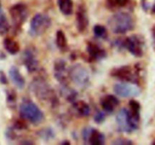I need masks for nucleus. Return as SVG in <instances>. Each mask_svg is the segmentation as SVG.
Listing matches in <instances>:
<instances>
[{"mask_svg":"<svg viewBox=\"0 0 155 145\" xmlns=\"http://www.w3.org/2000/svg\"><path fill=\"white\" fill-rule=\"evenodd\" d=\"M30 89L39 101L48 104L51 107L58 104V98L54 90L42 78H36L30 84Z\"/></svg>","mask_w":155,"mask_h":145,"instance_id":"obj_1","label":"nucleus"},{"mask_svg":"<svg viewBox=\"0 0 155 145\" xmlns=\"http://www.w3.org/2000/svg\"><path fill=\"white\" fill-rule=\"evenodd\" d=\"M110 30L114 33L124 34L134 27V20L127 12H117L112 15L107 21Z\"/></svg>","mask_w":155,"mask_h":145,"instance_id":"obj_2","label":"nucleus"},{"mask_svg":"<svg viewBox=\"0 0 155 145\" xmlns=\"http://www.w3.org/2000/svg\"><path fill=\"white\" fill-rule=\"evenodd\" d=\"M19 113L21 117L33 124H39L44 119L42 110L32 101L25 99L22 101L19 107Z\"/></svg>","mask_w":155,"mask_h":145,"instance_id":"obj_3","label":"nucleus"},{"mask_svg":"<svg viewBox=\"0 0 155 145\" xmlns=\"http://www.w3.org/2000/svg\"><path fill=\"white\" fill-rule=\"evenodd\" d=\"M69 78L80 89L86 88L90 82L89 70L80 63H76L70 68Z\"/></svg>","mask_w":155,"mask_h":145,"instance_id":"obj_4","label":"nucleus"},{"mask_svg":"<svg viewBox=\"0 0 155 145\" xmlns=\"http://www.w3.org/2000/svg\"><path fill=\"white\" fill-rule=\"evenodd\" d=\"M51 24V19L48 15L42 13L36 14L30 21L29 33L32 36H40L49 28Z\"/></svg>","mask_w":155,"mask_h":145,"instance_id":"obj_5","label":"nucleus"},{"mask_svg":"<svg viewBox=\"0 0 155 145\" xmlns=\"http://www.w3.org/2000/svg\"><path fill=\"white\" fill-rule=\"evenodd\" d=\"M111 75L124 82L138 83L140 78V69L137 66H123L114 69Z\"/></svg>","mask_w":155,"mask_h":145,"instance_id":"obj_6","label":"nucleus"},{"mask_svg":"<svg viewBox=\"0 0 155 145\" xmlns=\"http://www.w3.org/2000/svg\"><path fill=\"white\" fill-rule=\"evenodd\" d=\"M120 45L127 48L135 57H140L144 54V40L142 37L136 35L126 38L121 41Z\"/></svg>","mask_w":155,"mask_h":145,"instance_id":"obj_7","label":"nucleus"},{"mask_svg":"<svg viewBox=\"0 0 155 145\" xmlns=\"http://www.w3.org/2000/svg\"><path fill=\"white\" fill-rule=\"evenodd\" d=\"M11 18L15 28L18 29L25 22L28 16V9L24 3H17L9 9Z\"/></svg>","mask_w":155,"mask_h":145,"instance_id":"obj_8","label":"nucleus"},{"mask_svg":"<svg viewBox=\"0 0 155 145\" xmlns=\"http://www.w3.org/2000/svg\"><path fill=\"white\" fill-rule=\"evenodd\" d=\"M114 91L118 96L122 98H133L138 96L141 92L140 89L136 83L129 82L117 83L114 86Z\"/></svg>","mask_w":155,"mask_h":145,"instance_id":"obj_9","label":"nucleus"},{"mask_svg":"<svg viewBox=\"0 0 155 145\" xmlns=\"http://www.w3.org/2000/svg\"><path fill=\"white\" fill-rule=\"evenodd\" d=\"M116 122L120 131L130 133L134 131L132 127L130 115L127 109L123 108L118 112L116 116Z\"/></svg>","mask_w":155,"mask_h":145,"instance_id":"obj_10","label":"nucleus"},{"mask_svg":"<svg viewBox=\"0 0 155 145\" xmlns=\"http://www.w3.org/2000/svg\"><path fill=\"white\" fill-rule=\"evenodd\" d=\"M83 138L87 144H104L105 141L104 134L92 128H86L83 130Z\"/></svg>","mask_w":155,"mask_h":145,"instance_id":"obj_11","label":"nucleus"},{"mask_svg":"<svg viewBox=\"0 0 155 145\" xmlns=\"http://www.w3.org/2000/svg\"><path fill=\"white\" fill-rule=\"evenodd\" d=\"M54 75L56 79L62 85L67 84L69 77V69L67 67V63L62 59H58L54 62Z\"/></svg>","mask_w":155,"mask_h":145,"instance_id":"obj_12","label":"nucleus"},{"mask_svg":"<svg viewBox=\"0 0 155 145\" xmlns=\"http://www.w3.org/2000/svg\"><path fill=\"white\" fill-rule=\"evenodd\" d=\"M22 61L24 66H26L27 70L30 72H33L37 70L39 67V62H38L36 56L34 51L30 48L26 49L22 54Z\"/></svg>","mask_w":155,"mask_h":145,"instance_id":"obj_13","label":"nucleus"},{"mask_svg":"<svg viewBox=\"0 0 155 145\" xmlns=\"http://www.w3.org/2000/svg\"><path fill=\"white\" fill-rule=\"evenodd\" d=\"M77 27L80 32H84L89 25V17L87 10L83 5H80L76 13Z\"/></svg>","mask_w":155,"mask_h":145,"instance_id":"obj_14","label":"nucleus"},{"mask_svg":"<svg viewBox=\"0 0 155 145\" xmlns=\"http://www.w3.org/2000/svg\"><path fill=\"white\" fill-rule=\"evenodd\" d=\"M87 52L91 59L98 60L106 57V52L98 44L93 42H89L87 44Z\"/></svg>","mask_w":155,"mask_h":145,"instance_id":"obj_15","label":"nucleus"},{"mask_svg":"<svg viewBox=\"0 0 155 145\" xmlns=\"http://www.w3.org/2000/svg\"><path fill=\"white\" fill-rule=\"evenodd\" d=\"M119 100L114 95H105L101 99V106L107 113H112L119 105Z\"/></svg>","mask_w":155,"mask_h":145,"instance_id":"obj_16","label":"nucleus"},{"mask_svg":"<svg viewBox=\"0 0 155 145\" xmlns=\"http://www.w3.org/2000/svg\"><path fill=\"white\" fill-rule=\"evenodd\" d=\"M9 77L12 82L19 89H22L25 85V80L20 72L19 69L15 66H12L9 69Z\"/></svg>","mask_w":155,"mask_h":145,"instance_id":"obj_17","label":"nucleus"},{"mask_svg":"<svg viewBox=\"0 0 155 145\" xmlns=\"http://www.w3.org/2000/svg\"><path fill=\"white\" fill-rule=\"evenodd\" d=\"M73 108L80 116L84 117V116H89V114L90 113V107L85 101H78L74 102Z\"/></svg>","mask_w":155,"mask_h":145,"instance_id":"obj_18","label":"nucleus"},{"mask_svg":"<svg viewBox=\"0 0 155 145\" xmlns=\"http://www.w3.org/2000/svg\"><path fill=\"white\" fill-rule=\"evenodd\" d=\"M3 45L6 51L11 54H16L20 51V45L18 42L12 38H5L3 41Z\"/></svg>","mask_w":155,"mask_h":145,"instance_id":"obj_19","label":"nucleus"},{"mask_svg":"<svg viewBox=\"0 0 155 145\" xmlns=\"http://www.w3.org/2000/svg\"><path fill=\"white\" fill-rule=\"evenodd\" d=\"M58 5L63 14L70 15L72 14L74 8L72 0H58Z\"/></svg>","mask_w":155,"mask_h":145,"instance_id":"obj_20","label":"nucleus"},{"mask_svg":"<svg viewBox=\"0 0 155 145\" xmlns=\"http://www.w3.org/2000/svg\"><path fill=\"white\" fill-rule=\"evenodd\" d=\"M56 44L57 46L60 48L61 50H65L68 48V40L65 34L62 30H58L56 33Z\"/></svg>","mask_w":155,"mask_h":145,"instance_id":"obj_21","label":"nucleus"},{"mask_svg":"<svg viewBox=\"0 0 155 145\" xmlns=\"http://www.w3.org/2000/svg\"><path fill=\"white\" fill-rule=\"evenodd\" d=\"M61 92L62 96L70 101H74L76 99V97L77 95V92L73 90L72 89L68 87L67 84L63 85V87H62Z\"/></svg>","mask_w":155,"mask_h":145,"instance_id":"obj_22","label":"nucleus"},{"mask_svg":"<svg viewBox=\"0 0 155 145\" xmlns=\"http://www.w3.org/2000/svg\"><path fill=\"white\" fill-rule=\"evenodd\" d=\"M130 3V0H107V7L111 9H118L127 7Z\"/></svg>","mask_w":155,"mask_h":145,"instance_id":"obj_23","label":"nucleus"},{"mask_svg":"<svg viewBox=\"0 0 155 145\" xmlns=\"http://www.w3.org/2000/svg\"><path fill=\"white\" fill-rule=\"evenodd\" d=\"M9 28L10 26L5 15L0 12V35L5 34L9 30Z\"/></svg>","mask_w":155,"mask_h":145,"instance_id":"obj_24","label":"nucleus"},{"mask_svg":"<svg viewBox=\"0 0 155 145\" xmlns=\"http://www.w3.org/2000/svg\"><path fill=\"white\" fill-rule=\"evenodd\" d=\"M93 33L96 38H104L107 35V30L104 26L95 25L93 28Z\"/></svg>","mask_w":155,"mask_h":145,"instance_id":"obj_25","label":"nucleus"},{"mask_svg":"<svg viewBox=\"0 0 155 145\" xmlns=\"http://www.w3.org/2000/svg\"><path fill=\"white\" fill-rule=\"evenodd\" d=\"M142 7L146 11L155 14V0H142Z\"/></svg>","mask_w":155,"mask_h":145,"instance_id":"obj_26","label":"nucleus"},{"mask_svg":"<svg viewBox=\"0 0 155 145\" xmlns=\"http://www.w3.org/2000/svg\"><path fill=\"white\" fill-rule=\"evenodd\" d=\"M39 135V137L43 138L44 140H50L51 138L54 137V131L51 128H44V129L40 130Z\"/></svg>","mask_w":155,"mask_h":145,"instance_id":"obj_27","label":"nucleus"},{"mask_svg":"<svg viewBox=\"0 0 155 145\" xmlns=\"http://www.w3.org/2000/svg\"><path fill=\"white\" fill-rule=\"evenodd\" d=\"M104 119H105V114L103 112L98 110L94 115V120H95V122L96 123H101V122H104Z\"/></svg>","mask_w":155,"mask_h":145,"instance_id":"obj_28","label":"nucleus"},{"mask_svg":"<svg viewBox=\"0 0 155 145\" xmlns=\"http://www.w3.org/2000/svg\"><path fill=\"white\" fill-rule=\"evenodd\" d=\"M114 144H117V145H127V144H132L133 142L131 140H128V139H124V138H118L115 141L113 142Z\"/></svg>","mask_w":155,"mask_h":145,"instance_id":"obj_29","label":"nucleus"},{"mask_svg":"<svg viewBox=\"0 0 155 145\" xmlns=\"http://www.w3.org/2000/svg\"><path fill=\"white\" fill-rule=\"evenodd\" d=\"M0 82L3 84H6L8 82L5 75L2 72H0Z\"/></svg>","mask_w":155,"mask_h":145,"instance_id":"obj_30","label":"nucleus"},{"mask_svg":"<svg viewBox=\"0 0 155 145\" xmlns=\"http://www.w3.org/2000/svg\"><path fill=\"white\" fill-rule=\"evenodd\" d=\"M151 33H152L153 40H154V43H155V24L154 25V27H152V30H151Z\"/></svg>","mask_w":155,"mask_h":145,"instance_id":"obj_31","label":"nucleus"},{"mask_svg":"<svg viewBox=\"0 0 155 145\" xmlns=\"http://www.w3.org/2000/svg\"><path fill=\"white\" fill-rule=\"evenodd\" d=\"M0 8H1V1H0Z\"/></svg>","mask_w":155,"mask_h":145,"instance_id":"obj_32","label":"nucleus"},{"mask_svg":"<svg viewBox=\"0 0 155 145\" xmlns=\"http://www.w3.org/2000/svg\"><path fill=\"white\" fill-rule=\"evenodd\" d=\"M154 143H155V141H154Z\"/></svg>","mask_w":155,"mask_h":145,"instance_id":"obj_33","label":"nucleus"}]
</instances>
